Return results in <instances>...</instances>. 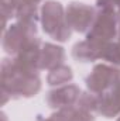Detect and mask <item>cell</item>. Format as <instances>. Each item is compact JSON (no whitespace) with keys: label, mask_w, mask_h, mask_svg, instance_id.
Here are the masks:
<instances>
[{"label":"cell","mask_w":120,"mask_h":121,"mask_svg":"<svg viewBox=\"0 0 120 121\" xmlns=\"http://www.w3.org/2000/svg\"><path fill=\"white\" fill-rule=\"evenodd\" d=\"M41 24L42 30L52 39L65 42L71 38V27L66 23V16L60 1L48 0L41 7Z\"/></svg>","instance_id":"cell-2"},{"label":"cell","mask_w":120,"mask_h":121,"mask_svg":"<svg viewBox=\"0 0 120 121\" xmlns=\"http://www.w3.org/2000/svg\"><path fill=\"white\" fill-rule=\"evenodd\" d=\"M99 9H109L115 13H120V0H97Z\"/></svg>","instance_id":"cell-15"},{"label":"cell","mask_w":120,"mask_h":121,"mask_svg":"<svg viewBox=\"0 0 120 121\" xmlns=\"http://www.w3.org/2000/svg\"><path fill=\"white\" fill-rule=\"evenodd\" d=\"M42 0H17L16 18L21 23L35 24L38 21V6Z\"/></svg>","instance_id":"cell-11"},{"label":"cell","mask_w":120,"mask_h":121,"mask_svg":"<svg viewBox=\"0 0 120 121\" xmlns=\"http://www.w3.org/2000/svg\"><path fill=\"white\" fill-rule=\"evenodd\" d=\"M117 37H119L117 13L109 9H99L96 11L89 32L86 34V39L99 41V42H110Z\"/></svg>","instance_id":"cell-3"},{"label":"cell","mask_w":120,"mask_h":121,"mask_svg":"<svg viewBox=\"0 0 120 121\" xmlns=\"http://www.w3.org/2000/svg\"><path fill=\"white\" fill-rule=\"evenodd\" d=\"M65 16H66V23L72 30L88 34L93 24L96 11L93 7H90L85 3L74 1L66 7Z\"/></svg>","instance_id":"cell-6"},{"label":"cell","mask_w":120,"mask_h":121,"mask_svg":"<svg viewBox=\"0 0 120 121\" xmlns=\"http://www.w3.org/2000/svg\"><path fill=\"white\" fill-rule=\"evenodd\" d=\"M120 79V69L110 65H96L86 78V87L92 94H100L110 90Z\"/></svg>","instance_id":"cell-5"},{"label":"cell","mask_w":120,"mask_h":121,"mask_svg":"<svg viewBox=\"0 0 120 121\" xmlns=\"http://www.w3.org/2000/svg\"><path fill=\"white\" fill-rule=\"evenodd\" d=\"M96 113L106 118H113L120 113V79L110 90L97 94Z\"/></svg>","instance_id":"cell-8"},{"label":"cell","mask_w":120,"mask_h":121,"mask_svg":"<svg viewBox=\"0 0 120 121\" xmlns=\"http://www.w3.org/2000/svg\"><path fill=\"white\" fill-rule=\"evenodd\" d=\"M105 45L106 42L85 39L82 42L75 44V47L72 48V56L78 62H93V60L102 59Z\"/></svg>","instance_id":"cell-9"},{"label":"cell","mask_w":120,"mask_h":121,"mask_svg":"<svg viewBox=\"0 0 120 121\" xmlns=\"http://www.w3.org/2000/svg\"><path fill=\"white\" fill-rule=\"evenodd\" d=\"M81 89L76 85H64L54 90H51L47 96V103L51 108H66L75 106L81 97Z\"/></svg>","instance_id":"cell-7"},{"label":"cell","mask_w":120,"mask_h":121,"mask_svg":"<svg viewBox=\"0 0 120 121\" xmlns=\"http://www.w3.org/2000/svg\"><path fill=\"white\" fill-rule=\"evenodd\" d=\"M74 78V73H72V69L69 66H65V65H61L58 68L50 70L48 76H47V82L50 86H64V85H68Z\"/></svg>","instance_id":"cell-12"},{"label":"cell","mask_w":120,"mask_h":121,"mask_svg":"<svg viewBox=\"0 0 120 121\" xmlns=\"http://www.w3.org/2000/svg\"><path fill=\"white\" fill-rule=\"evenodd\" d=\"M37 26L28 24V23H21L17 21L16 24H11L10 27H6L3 34V49L10 54L17 56L21 49L28 44L32 37H35Z\"/></svg>","instance_id":"cell-4"},{"label":"cell","mask_w":120,"mask_h":121,"mask_svg":"<svg viewBox=\"0 0 120 121\" xmlns=\"http://www.w3.org/2000/svg\"><path fill=\"white\" fill-rule=\"evenodd\" d=\"M58 111L61 113L65 121H95L93 114L78 104L66 107V108H61Z\"/></svg>","instance_id":"cell-13"},{"label":"cell","mask_w":120,"mask_h":121,"mask_svg":"<svg viewBox=\"0 0 120 121\" xmlns=\"http://www.w3.org/2000/svg\"><path fill=\"white\" fill-rule=\"evenodd\" d=\"M41 89L38 69L18 58L3 59L1 90L10 99L32 97Z\"/></svg>","instance_id":"cell-1"},{"label":"cell","mask_w":120,"mask_h":121,"mask_svg":"<svg viewBox=\"0 0 120 121\" xmlns=\"http://www.w3.org/2000/svg\"><path fill=\"white\" fill-rule=\"evenodd\" d=\"M117 121H120V117H119V118H117Z\"/></svg>","instance_id":"cell-17"},{"label":"cell","mask_w":120,"mask_h":121,"mask_svg":"<svg viewBox=\"0 0 120 121\" xmlns=\"http://www.w3.org/2000/svg\"><path fill=\"white\" fill-rule=\"evenodd\" d=\"M45 121H65V120H64V117L61 116L60 111H57L55 114H52V116H51L50 118H47Z\"/></svg>","instance_id":"cell-16"},{"label":"cell","mask_w":120,"mask_h":121,"mask_svg":"<svg viewBox=\"0 0 120 121\" xmlns=\"http://www.w3.org/2000/svg\"><path fill=\"white\" fill-rule=\"evenodd\" d=\"M102 59L112 63L113 66L115 65L120 66V37H117V41L106 42Z\"/></svg>","instance_id":"cell-14"},{"label":"cell","mask_w":120,"mask_h":121,"mask_svg":"<svg viewBox=\"0 0 120 121\" xmlns=\"http://www.w3.org/2000/svg\"><path fill=\"white\" fill-rule=\"evenodd\" d=\"M64 59H65V51L62 47L45 42V44H42L41 51H40L38 68L52 70V69L61 66Z\"/></svg>","instance_id":"cell-10"}]
</instances>
